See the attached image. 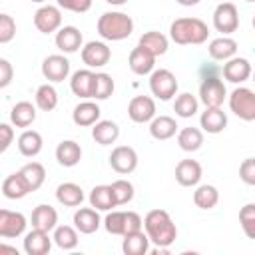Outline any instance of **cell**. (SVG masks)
Segmentation results:
<instances>
[{
	"label": "cell",
	"mask_w": 255,
	"mask_h": 255,
	"mask_svg": "<svg viewBox=\"0 0 255 255\" xmlns=\"http://www.w3.org/2000/svg\"><path fill=\"white\" fill-rule=\"evenodd\" d=\"M149 237L143 229L133 231V233H126L124 241H122V251L126 255H145L149 251Z\"/></svg>",
	"instance_id": "cell-32"
},
{
	"label": "cell",
	"mask_w": 255,
	"mask_h": 255,
	"mask_svg": "<svg viewBox=\"0 0 255 255\" xmlns=\"http://www.w3.org/2000/svg\"><path fill=\"white\" fill-rule=\"evenodd\" d=\"M177 4H181V6H195V4H199L201 0H175Z\"/></svg>",
	"instance_id": "cell-52"
},
{
	"label": "cell",
	"mask_w": 255,
	"mask_h": 255,
	"mask_svg": "<svg viewBox=\"0 0 255 255\" xmlns=\"http://www.w3.org/2000/svg\"><path fill=\"white\" fill-rule=\"evenodd\" d=\"M128 118L135 124H149L155 118V100L151 96H133L128 104Z\"/></svg>",
	"instance_id": "cell-13"
},
{
	"label": "cell",
	"mask_w": 255,
	"mask_h": 255,
	"mask_svg": "<svg viewBox=\"0 0 255 255\" xmlns=\"http://www.w3.org/2000/svg\"><path fill=\"white\" fill-rule=\"evenodd\" d=\"M251 78H253V84H255V70H253V74H251Z\"/></svg>",
	"instance_id": "cell-55"
},
{
	"label": "cell",
	"mask_w": 255,
	"mask_h": 255,
	"mask_svg": "<svg viewBox=\"0 0 255 255\" xmlns=\"http://www.w3.org/2000/svg\"><path fill=\"white\" fill-rule=\"evenodd\" d=\"M104 227L110 235H122L126 233V211L110 209L108 215L104 217Z\"/></svg>",
	"instance_id": "cell-42"
},
{
	"label": "cell",
	"mask_w": 255,
	"mask_h": 255,
	"mask_svg": "<svg viewBox=\"0 0 255 255\" xmlns=\"http://www.w3.org/2000/svg\"><path fill=\"white\" fill-rule=\"evenodd\" d=\"M18 171H20L22 177L26 179L30 191H38V189L44 185V179H46V167H44L40 161H28V163L22 165Z\"/></svg>",
	"instance_id": "cell-36"
},
{
	"label": "cell",
	"mask_w": 255,
	"mask_h": 255,
	"mask_svg": "<svg viewBox=\"0 0 255 255\" xmlns=\"http://www.w3.org/2000/svg\"><path fill=\"white\" fill-rule=\"evenodd\" d=\"M52 241H54V237H50L48 231L32 227V231L24 233V243L22 245H24L26 255H48L50 249H52Z\"/></svg>",
	"instance_id": "cell-16"
},
{
	"label": "cell",
	"mask_w": 255,
	"mask_h": 255,
	"mask_svg": "<svg viewBox=\"0 0 255 255\" xmlns=\"http://www.w3.org/2000/svg\"><path fill=\"white\" fill-rule=\"evenodd\" d=\"M199 110V100L189 94V92H181L175 96V102H173V112L175 116L179 118H193Z\"/></svg>",
	"instance_id": "cell-39"
},
{
	"label": "cell",
	"mask_w": 255,
	"mask_h": 255,
	"mask_svg": "<svg viewBox=\"0 0 255 255\" xmlns=\"http://www.w3.org/2000/svg\"><path fill=\"white\" fill-rule=\"evenodd\" d=\"M143 227V219L137 211H126V233H133L139 231ZM124 233V235H126Z\"/></svg>",
	"instance_id": "cell-49"
},
{
	"label": "cell",
	"mask_w": 255,
	"mask_h": 255,
	"mask_svg": "<svg viewBox=\"0 0 255 255\" xmlns=\"http://www.w3.org/2000/svg\"><path fill=\"white\" fill-rule=\"evenodd\" d=\"M100 116H102V110L100 106L94 102V100H84L80 102L74 112H72V120L76 126L80 128H88V126H94L96 122H100Z\"/></svg>",
	"instance_id": "cell-23"
},
{
	"label": "cell",
	"mask_w": 255,
	"mask_h": 255,
	"mask_svg": "<svg viewBox=\"0 0 255 255\" xmlns=\"http://www.w3.org/2000/svg\"><path fill=\"white\" fill-rule=\"evenodd\" d=\"M12 253V255H18V251H16V247H8V245H0V253Z\"/></svg>",
	"instance_id": "cell-51"
},
{
	"label": "cell",
	"mask_w": 255,
	"mask_h": 255,
	"mask_svg": "<svg viewBox=\"0 0 255 255\" xmlns=\"http://www.w3.org/2000/svg\"><path fill=\"white\" fill-rule=\"evenodd\" d=\"M221 2H227V0H221Z\"/></svg>",
	"instance_id": "cell-58"
},
{
	"label": "cell",
	"mask_w": 255,
	"mask_h": 255,
	"mask_svg": "<svg viewBox=\"0 0 255 255\" xmlns=\"http://www.w3.org/2000/svg\"><path fill=\"white\" fill-rule=\"evenodd\" d=\"M112 189H114V197H116V203L118 205H126L133 199V183L128 181V179H116L110 183Z\"/></svg>",
	"instance_id": "cell-43"
},
{
	"label": "cell",
	"mask_w": 255,
	"mask_h": 255,
	"mask_svg": "<svg viewBox=\"0 0 255 255\" xmlns=\"http://www.w3.org/2000/svg\"><path fill=\"white\" fill-rule=\"evenodd\" d=\"M116 90V84H114V78L106 72H96V82H94V94H92V100L96 102H102V100H108Z\"/></svg>",
	"instance_id": "cell-41"
},
{
	"label": "cell",
	"mask_w": 255,
	"mask_h": 255,
	"mask_svg": "<svg viewBox=\"0 0 255 255\" xmlns=\"http://www.w3.org/2000/svg\"><path fill=\"white\" fill-rule=\"evenodd\" d=\"M221 74H223V78H225L227 82H231V84H243V82H247V80L251 78L253 66H251V62H249L247 58L233 56V58H229V60L223 64Z\"/></svg>",
	"instance_id": "cell-14"
},
{
	"label": "cell",
	"mask_w": 255,
	"mask_h": 255,
	"mask_svg": "<svg viewBox=\"0 0 255 255\" xmlns=\"http://www.w3.org/2000/svg\"><path fill=\"white\" fill-rule=\"evenodd\" d=\"M177 131H179V126H177L175 118H171V116H155L149 122V133L157 141L171 139Z\"/></svg>",
	"instance_id": "cell-26"
},
{
	"label": "cell",
	"mask_w": 255,
	"mask_h": 255,
	"mask_svg": "<svg viewBox=\"0 0 255 255\" xmlns=\"http://www.w3.org/2000/svg\"><path fill=\"white\" fill-rule=\"evenodd\" d=\"M110 167L120 173V175H128L131 171H135L137 167V153L131 145H118L112 149L110 153Z\"/></svg>",
	"instance_id": "cell-12"
},
{
	"label": "cell",
	"mask_w": 255,
	"mask_h": 255,
	"mask_svg": "<svg viewBox=\"0 0 255 255\" xmlns=\"http://www.w3.org/2000/svg\"><path fill=\"white\" fill-rule=\"evenodd\" d=\"M54 42L62 54H74L84 48V36L80 32V28H76V26H62L56 32Z\"/></svg>",
	"instance_id": "cell-15"
},
{
	"label": "cell",
	"mask_w": 255,
	"mask_h": 255,
	"mask_svg": "<svg viewBox=\"0 0 255 255\" xmlns=\"http://www.w3.org/2000/svg\"><path fill=\"white\" fill-rule=\"evenodd\" d=\"M94 0H56V4L68 12H76V14H84L92 8Z\"/></svg>",
	"instance_id": "cell-47"
},
{
	"label": "cell",
	"mask_w": 255,
	"mask_h": 255,
	"mask_svg": "<svg viewBox=\"0 0 255 255\" xmlns=\"http://www.w3.org/2000/svg\"><path fill=\"white\" fill-rule=\"evenodd\" d=\"M237 40H233L231 36H219V38H213L207 46V54L211 60H217V62H227L229 58L237 56Z\"/></svg>",
	"instance_id": "cell-21"
},
{
	"label": "cell",
	"mask_w": 255,
	"mask_h": 255,
	"mask_svg": "<svg viewBox=\"0 0 255 255\" xmlns=\"http://www.w3.org/2000/svg\"><path fill=\"white\" fill-rule=\"evenodd\" d=\"M201 175H203V169H201V163L197 159H181L175 165V181L183 187L199 185Z\"/></svg>",
	"instance_id": "cell-18"
},
{
	"label": "cell",
	"mask_w": 255,
	"mask_h": 255,
	"mask_svg": "<svg viewBox=\"0 0 255 255\" xmlns=\"http://www.w3.org/2000/svg\"><path fill=\"white\" fill-rule=\"evenodd\" d=\"M209 28L201 18L183 16L175 18L169 26V38L179 46H199L207 40Z\"/></svg>",
	"instance_id": "cell-2"
},
{
	"label": "cell",
	"mask_w": 255,
	"mask_h": 255,
	"mask_svg": "<svg viewBox=\"0 0 255 255\" xmlns=\"http://www.w3.org/2000/svg\"><path fill=\"white\" fill-rule=\"evenodd\" d=\"M34 104L38 106V110L42 112H52L58 106V92L52 86V82H46L42 86H38L36 94H34Z\"/></svg>",
	"instance_id": "cell-38"
},
{
	"label": "cell",
	"mask_w": 255,
	"mask_h": 255,
	"mask_svg": "<svg viewBox=\"0 0 255 255\" xmlns=\"http://www.w3.org/2000/svg\"><path fill=\"white\" fill-rule=\"evenodd\" d=\"M80 56H82V62L86 64V68H104L112 60V50L106 42L92 40V42L84 44V48L80 50Z\"/></svg>",
	"instance_id": "cell-9"
},
{
	"label": "cell",
	"mask_w": 255,
	"mask_h": 255,
	"mask_svg": "<svg viewBox=\"0 0 255 255\" xmlns=\"http://www.w3.org/2000/svg\"><path fill=\"white\" fill-rule=\"evenodd\" d=\"M177 145L183 149V151H197L201 145H203V129L199 128H181L177 131Z\"/></svg>",
	"instance_id": "cell-35"
},
{
	"label": "cell",
	"mask_w": 255,
	"mask_h": 255,
	"mask_svg": "<svg viewBox=\"0 0 255 255\" xmlns=\"http://www.w3.org/2000/svg\"><path fill=\"white\" fill-rule=\"evenodd\" d=\"M199 128L207 133H221L227 128V114L221 108H205L199 116Z\"/></svg>",
	"instance_id": "cell-24"
},
{
	"label": "cell",
	"mask_w": 255,
	"mask_h": 255,
	"mask_svg": "<svg viewBox=\"0 0 255 255\" xmlns=\"http://www.w3.org/2000/svg\"><path fill=\"white\" fill-rule=\"evenodd\" d=\"M14 139V129L10 124H0V151L4 153Z\"/></svg>",
	"instance_id": "cell-50"
},
{
	"label": "cell",
	"mask_w": 255,
	"mask_h": 255,
	"mask_svg": "<svg viewBox=\"0 0 255 255\" xmlns=\"http://www.w3.org/2000/svg\"><path fill=\"white\" fill-rule=\"evenodd\" d=\"M30 223H32V227L50 233V231H54L58 227V211L48 203H40V205H36L32 209Z\"/></svg>",
	"instance_id": "cell-22"
},
{
	"label": "cell",
	"mask_w": 255,
	"mask_h": 255,
	"mask_svg": "<svg viewBox=\"0 0 255 255\" xmlns=\"http://www.w3.org/2000/svg\"><path fill=\"white\" fill-rule=\"evenodd\" d=\"M128 66L135 76H149L155 70V56L141 46H135L128 56Z\"/></svg>",
	"instance_id": "cell-19"
},
{
	"label": "cell",
	"mask_w": 255,
	"mask_h": 255,
	"mask_svg": "<svg viewBox=\"0 0 255 255\" xmlns=\"http://www.w3.org/2000/svg\"><path fill=\"white\" fill-rule=\"evenodd\" d=\"M56 199L64 207H78L84 201V189L74 181H64L56 187Z\"/></svg>",
	"instance_id": "cell-28"
},
{
	"label": "cell",
	"mask_w": 255,
	"mask_h": 255,
	"mask_svg": "<svg viewBox=\"0 0 255 255\" xmlns=\"http://www.w3.org/2000/svg\"><path fill=\"white\" fill-rule=\"evenodd\" d=\"M28 219L20 211L0 209V237L2 239H14L26 233Z\"/></svg>",
	"instance_id": "cell-11"
},
{
	"label": "cell",
	"mask_w": 255,
	"mask_h": 255,
	"mask_svg": "<svg viewBox=\"0 0 255 255\" xmlns=\"http://www.w3.org/2000/svg\"><path fill=\"white\" fill-rule=\"evenodd\" d=\"M16 36V22L10 14H0V44H8Z\"/></svg>",
	"instance_id": "cell-45"
},
{
	"label": "cell",
	"mask_w": 255,
	"mask_h": 255,
	"mask_svg": "<svg viewBox=\"0 0 255 255\" xmlns=\"http://www.w3.org/2000/svg\"><path fill=\"white\" fill-rule=\"evenodd\" d=\"M36 104L28 102V100H22V102H16L10 110V124L16 126V128H28L36 122Z\"/></svg>",
	"instance_id": "cell-25"
},
{
	"label": "cell",
	"mask_w": 255,
	"mask_h": 255,
	"mask_svg": "<svg viewBox=\"0 0 255 255\" xmlns=\"http://www.w3.org/2000/svg\"><path fill=\"white\" fill-rule=\"evenodd\" d=\"M42 76L52 84H60V82L68 80V76H70V60L64 54L46 56L44 62H42Z\"/></svg>",
	"instance_id": "cell-10"
},
{
	"label": "cell",
	"mask_w": 255,
	"mask_h": 255,
	"mask_svg": "<svg viewBox=\"0 0 255 255\" xmlns=\"http://www.w3.org/2000/svg\"><path fill=\"white\" fill-rule=\"evenodd\" d=\"M239 223L249 239H255V203H245L239 209Z\"/></svg>",
	"instance_id": "cell-44"
},
{
	"label": "cell",
	"mask_w": 255,
	"mask_h": 255,
	"mask_svg": "<svg viewBox=\"0 0 255 255\" xmlns=\"http://www.w3.org/2000/svg\"><path fill=\"white\" fill-rule=\"evenodd\" d=\"M78 229L76 227H72V225H58L56 229H54V243L60 247V249H64V251H70V249H76L78 247V241H80V237H78Z\"/></svg>",
	"instance_id": "cell-40"
},
{
	"label": "cell",
	"mask_w": 255,
	"mask_h": 255,
	"mask_svg": "<svg viewBox=\"0 0 255 255\" xmlns=\"http://www.w3.org/2000/svg\"><path fill=\"white\" fill-rule=\"evenodd\" d=\"M88 199H90V205L96 207L98 211H110V209L118 207L112 185H96L90 191V197Z\"/></svg>",
	"instance_id": "cell-34"
},
{
	"label": "cell",
	"mask_w": 255,
	"mask_h": 255,
	"mask_svg": "<svg viewBox=\"0 0 255 255\" xmlns=\"http://www.w3.org/2000/svg\"><path fill=\"white\" fill-rule=\"evenodd\" d=\"M227 102H229V110L239 120H243V122L255 120V92L251 88H245V86L235 88L227 96Z\"/></svg>",
	"instance_id": "cell-5"
},
{
	"label": "cell",
	"mask_w": 255,
	"mask_h": 255,
	"mask_svg": "<svg viewBox=\"0 0 255 255\" xmlns=\"http://www.w3.org/2000/svg\"><path fill=\"white\" fill-rule=\"evenodd\" d=\"M137 46L145 48L147 52H151L155 58L157 56H163L169 48V38L157 30H149V32H143L137 40Z\"/></svg>",
	"instance_id": "cell-29"
},
{
	"label": "cell",
	"mask_w": 255,
	"mask_h": 255,
	"mask_svg": "<svg viewBox=\"0 0 255 255\" xmlns=\"http://www.w3.org/2000/svg\"><path fill=\"white\" fill-rule=\"evenodd\" d=\"M34 26L42 34H52L62 28V8L56 4H42L34 12Z\"/></svg>",
	"instance_id": "cell-8"
},
{
	"label": "cell",
	"mask_w": 255,
	"mask_h": 255,
	"mask_svg": "<svg viewBox=\"0 0 255 255\" xmlns=\"http://www.w3.org/2000/svg\"><path fill=\"white\" fill-rule=\"evenodd\" d=\"M72 221H74V227L84 235L96 233L100 229V225H102V217H100L98 209L92 207V205L90 207H78L74 217H72Z\"/></svg>",
	"instance_id": "cell-20"
},
{
	"label": "cell",
	"mask_w": 255,
	"mask_h": 255,
	"mask_svg": "<svg viewBox=\"0 0 255 255\" xmlns=\"http://www.w3.org/2000/svg\"><path fill=\"white\" fill-rule=\"evenodd\" d=\"M14 78V68L6 58H0V88H8Z\"/></svg>",
	"instance_id": "cell-48"
},
{
	"label": "cell",
	"mask_w": 255,
	"mask_h": 255,
	"mask_svg": "<svg viewBox=\"0 0 255 255\" xmlns=\"http://www.w3.org/2000/svg\"><path fill=\"white\" fill-rule=\"evenodd\" d=\"M82 159V147L74 139H64L56 145V161L62 167H74Z\"/></svg>",
	"instance_id": "cell-27"
},
{
	"label": "cell",
	"mask_w": 255,
	"mask_h": 255,
	"mask_svg": "<svg viewBox=\"0 0 255 255\" xmlns=\"http://www.w3.org/2000/svg\"><path fill=\"white\" fill-rule=\"evenodd\" d=\"M92 137L100 145H112L120 137V126L112 120H100L92 128Z\"/></svg>",
	"instance_id": "cell-30"
},
{
	"label": "cell",
	"mask_w": 255,
	"mask_h": 255,
	"mask_svg": "<svg viewBox=\"0 0 255 255\" xmlns=\"http://www.w3.org/2000/svg\"><path fill=\"white\" fill-rule=\"evenodd\" d=\"M177 88H179V84H177V78L171 70L159 68V70H153L149 74V92L153 98L167 102L173 96H177Z\"/></svg>",
	"instance_id": "cell-4"
},
{
	"label": "cell",
	"mask_w": 255,
	"mask_h": 255,
	"mask_svg": "<svg viewBox=\"0 0 255 255\" xmlns=\"http://www.w3.org/2000/svg\"><path fill=\"white\" fill-rule=\"evenodd\" d=\"M28 193H30V187H28V183L22 177L20 171L10 173L8 177H4V181H2V195L6 199H22Z\"/></svg>",
	"instance_id": "cell-33"
},
{
	"label": "cell",
	"mask_w": 255,
	"mask_h": 255,
	"mask_svg": "<svg viewBox=\"0 0 255 255\" xmlns=\"http://www.w3.org/2000/svg\"><path fill=\"white\" fill-rule=\"evenodd\" d=\"M108 4H112V6H124V4H128L129 0H106Z\"/></svg>",
	"instance_id": "cell-53"
},
{
	"label": "cell",
	"mask_w": 255,
	"mask_h": 255,
	"mask_svg": "<svg viewBox=\"0 0 255 255\" xmlns=\"http://www.w3.org/2000/svg\"><path fill=\"white\" fill-rule=\"evenodd\" d=\"M251 24H253V28H255V16H253V20H251Z\"/></svg>",
	"instance_id": "cell-56"
},
{
	"label": "cell",
	"mask_w": 255,
	"mask_h": 255,
	"mask_svg": "<svg viewBox=\"0 0 255 255\" xmlns=\"http://www.w3.org/2000/svg\"><path fill=\"white\" fill-rule=\"evenodd\" d=\"M245 2H255V0H245Z\"/></svg>",
	"instance_id": "cell-57"
},
{
	"label": "cell",
	"mask_w": 255,
	"mask_h": 255,
	"mask_svg": "<svg viewBox=\"0 0 255 255\" xmlns=\"http://www.w3.org/2000/svg\"><path fill=\"white\" fill-rule=\"evenodd\" d=\"M143 231L147 233L149 241L159 249H167L177 239V227L165 209L147 211L143 217Z\"/></svg>",
	"instance_id": "cell-1"
},
{
	"label": "cell",
	"mask_w": 255,
	"mask_h": 255,
	"mask_svg": "<svg viewBox=\"0 0 255 255\" xmlns=\"http://www.w3.org/2000/svg\"><path fill=\"white\" fill-rule=\"evenodd\" d=\"M225 98H227V88H225L223 80L217 74L203 76V80L199 84V102L205 108H221Z\"/></svg>",
	"instance_id": "cell-6"
},
{
	"label": "cell",
	"mask_w": 255,
	"mask_h": 255,
	"mask_svg": "<svg viewBox=\"0 0 255 255\" xmlns=\"http://www.w3.org/2000/svg\"><path fill=\"white\" fill-rule=\"evenodd\" d=\"M239 179L247 185H255V157H247L239 165Z\"/></svg>",
	"instance_id": "cell-46"
},
{
	"label": "cell",
	"mask_w": 255,
	"mask_h": 255,
	"mask_svg": "<svg viewBox=\"0 0 255 255\" xmlns=\"http://www.w3.org/2000/svg\"><path fill=\"white\" fill-rule=\"evenodd\" d=\"M18 151L24 155V157H36L40 151H42V145H44V139L40 135V131L36 129H24L20 135H18Z\"/></svg>",
	"instance_id": "cell-31"
},
{
	"label": "cell",
	"mask_w": 255,
	"mask_h": 255,
	"mask_svg": "<svg viewBox=\"0 0 255 255\" xmlns=\"http://www.w3.org/2000/svg\"><path fill=\"white\" fill-rule=\"evenodd\" d=\"M30 2H36V4H44L46 0H30Z\"/></svg>",
	"instance_id": "cell-54"
},
{
	"label": "cell",
	"mask_w": 255,
	"mask_h": 255,
	"mask_svg": "<svg viewBox=\"0 0 255 255\" xmlns=\"http://www.w3.org/2000/svg\"><path fill=\"white\" fill-rule=\"evenodd\" d=\"M193 203L199 207V209H213L217 203H219V191L215 185H209V183H203V185H195V191H193Z\"/></svg>",
	"instance_id": "cell-37"
},
{
	"label": "cell",
	"mask_w": 255,
	"mask_h": 255,
	"mask_svg": "<svg viewBox=\"0 0 255 255\" xmlns=\"http://www.w3.org/2000/svg\"><path fill=\"white\" fill-rule=\"evenodd\" d=\"M213 28L221 36H229L239 28V10L233 2H219L213 10Z\"/></svg>",
	"instance_id": "cell-7"
},
{
	"label": "cell",
	"mask_w": 255,
	"mask_h": 255,
	"mask_svg": "<svg viewBox=\"0 0 255 255\" xmlns=\"http://www.w3.org/2000/svg\"><path fill=\"white\" fill-rule=\"evenodd\" d=\"M94 82H96V72H92V68L76 70L70 78V90L74 96H78L82 100H92Z\"/></svg>",
	"instance_id": "cell-17"
},
{
	"label": "cell",
	"mask_w": 255,
	"mask_h": 255,
	"mask_svg": "<svg viewBox=\"0 0 255 255\" xmlns=\"http://www.w3.org/2000/svg\"><path fill=\"white\" fill-rule=\"evenodd\" d=\"M98 34L108 40V42H122L126 38L131 36L133 32V20L129 14L120 12V10H112V12H104L98 18Z\"/></svg>",
	"instance_id": "cell-3"
}]
</instances>
